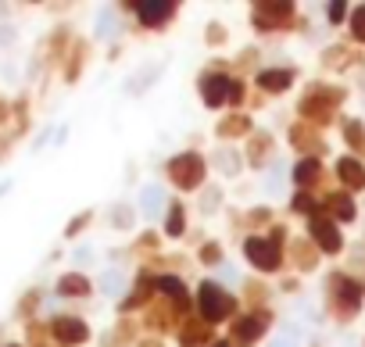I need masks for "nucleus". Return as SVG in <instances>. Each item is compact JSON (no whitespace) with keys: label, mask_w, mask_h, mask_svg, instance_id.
I'll use <instances>...</instances> for the list:
<instances>
[{"label":"nucleus","mask_w":365,"mask_h":347,"mask_svg":"<svg viewBox=\"0 0 365 347\" xmlns=\"http://www.w3.org/2000/svg\"><path fill=\"white\" fill-rule=\"evenodd\" d=\"M111 340H115V343H133V340H136V322H129V318H122Z\"/></svg>","instance_id":"obj_37"},{"label":"nucleus","mask_w":365,"mask_h":347,"mask_svg":"<svg viewBox=\"0 0 365 347\" xmlns=\"http://www.w3.org/2000/svg\"><path fill=\"white\" fill-rule=\"evenodd\" d=\"M294 79H297L294 68H262V72L255 76V86H258V93H265V97H279V93H287V90L294 86Z\"/></svg>","instance_id":"obj_18"},{"label":"nucleus","mask_w":365,"mask_h":347,"mask_svg":"<svg viewBox=\"0 0 365 347\" xmlns=\"http://www.w3.org/2000/svg\"><path fill=\"white\" fill-rule=\"evenodd\" d=\"M251 226H269L272 222V208H251Z\"/></svg>","instance_id":"obj_41"},{"label":"nucleus","mask_w":365,"mask_h":347,"mask_svg":"<svg viewBox=\"0 0 365 347\" xmlns=\"http://www.w3.org/2000/svg\"><path fill=\"white\" fill-rule=\"evenodd\" d=\"M347 100V86H336V83H312L304 90V97L297 100V122L312 125V129H326L333 125L340 104Z\"/></svg>","instance_id":"obj_1"},{"label":"nucleus","mask_w":365,"mask_h":347,"mask_svg":"<svg viewBox=\"0 0 365 347\" xmlns=\"http://www.w3.org/2000/svg\"><path fill=\"white\" fill-rule=\"evenodd\" d=\"M347 22H351V40L365 47V4H358V8L347 15Z\"/></svg>","instance_id":"obj_31"},{"label":"nucleus","mask_w":365,"mask_h":347,"mask_svg":"<svg viewBox=\"0 0 365 347\" xmlns=\"http://www.w3.org/2000/svg\"><path fill=\"white\" fill-rule=\"evenodd\" d=\"M165 176H168V183H172L179 194H194V190H201L205 180H208V161H205V154H197V150H179V154H172V157L165 161Z\"/></svg>","instance_id":"obj_4"},{"label":"nucleus","mask_w":365,"mask_h":347,"mask_svg":"<svg viewBox=\"0 0 365 347\" xmlns=\"http://www.w3.org/2000/svg\"><path fill=\"white\" fill-rule=\"evenodd\" d=\"M361 286H365V283H361Z\"/></svg>","instance_id":"obj_48"},{"label":"nucleus","mask_w":365,"mask_h":347,"mask_svg":"<svg viewBox=\"0 0 365 347\" xmlns=\"http://www.w3.org/2000/svg\"><path fill=\"white\" fill-rule=\"evenodd\" d=\"M212 347H230V340H215V343H212Z\"/></svg>","instance_id":"obj_45"},{"label":"nucleus","mask_w":365,"mask_h":347,"mask_svg":"<svg viewBox=\"0 0 365 347\" xmlns=\"http://www.w3.org/2000/svg\"><path fill=\"white\" fill-rule=\"evenodd\" d=\"M226 40H230L226 26H222V22H208V29H205V43H208V47H222Z\"/></svg>","instance_id":"obj_33"},{"label":"nucleus","mask_w":365,"mask_h":347,"mask_svg":"<svg viewBox=\"0 0 365 347\" xmlns=\"http://www.w3.org/2000/svg\"><path fill=\"white\" fill-rule=\"evenodd\" d=\"M90 222H93V212H83V215H76V219H72V222L65 226V237L72 240V237H76V233H83V229H86Z\"/></svg>","instance_id":"obj_38"},{"label":"nucleus","mask_w":365,"mask_h":347,"mask_svg":"<svg viewBox=\"0 0 365 347\" xmlns=\"http://www.w3.org/2000/svg\"><path fill=\"white\" fill-rule=\"evenodd\" d=\"M272 326V311L269 308H258V311H247V315H237L233 326H230V347H255Z\"/></svg>","instance_id":"obj_6"},{"label":"nucleus","mask_w":365,"mask_h":347,"mask_svg":"<svg viewBox=\"0 0 365 347\" xmlns=\"http://www.w3.org/2000/svg\"><path fill=\"white\" fill-rule=\"evenodd\" d=\"M244 297H247L251 311H258V308H265V301H269V286H265L262 279H247V283H244Z\"/></svg>","instance_id":"obj_30"},{"label":"nucleus","mask_w":365,"mask_h":347,"mask_svg":"<svg viewBox=\"0 0 365 347\" xmlns=\"http://www.w3.org/2000/svg\"><path fill=\"white\" fill-rule=\"evenodd\" d=\"M136 347H165V343H161V340H154V336H150V340H136Z\"/></svg>","instance_id":"obj_44"},{"label":"nucleus","mask_w":365,"mask_h":347,"mask_svg":"<svg viewBox=\"0 0 365 347\" xmlns=\"http://www.w3.org/2000/svg\"><path fill=\"white\" fill-rule=\"evenodd\" d=\"M322 180H326L322 161H315V157H301V161L294 165V187H297L301 194H315V190L322 187Z\"/></svg>","instance_id":"obj_19"},{"label":"nucleus","mask_w":365,"mask_h":347,"mask_svg":"<svg viewBox=\"0 0 365 347\" xmlns=\"http://www.w3.org/2000/svg\"><path fill=\"white\" fill-rule=\"evenodd\" d=\"M129 11L136 15V22L143 29H165V26L175 22L179 4L175 0H136V4H129Z\"/></svg>","instance_id":"obj_8"},{"label":"nucleus","mask_w":365,"mask_h":347,"mask_svg":"<svg viewBox=\"0 0 365 347\" xmlns=\"http://www.w3.org/2000/svg\"><path fill=\"white\" fill-rule=\"evenodd\" d=\"M182 233H187V208H182V201H172L165 215V237H182Z\"/></svg>","instance_id":"obj_28"},{"label":"nucleus","mask_w":365,"mask_h":347,"mask_svg":"<svg viewBox=\"0 0 365 347\" xmlns=\"http://www.w3.org/2000/svg\"><path fill=\"white\" fill-rule=\"evenodd\" d=\"M301 15H297V4L290 0H255L251 4V26L258 33H287V29H297Z\"/></svg>","instance_id":"obj_5"},{"label":"nucleus","mask_w":365,"mask_h":347,"mask_svg":"<svg viewBox=\"0 0 365 347\" xmlns=\"http://www.w3.org/2000/svg\"><path fill=\"white\" fill-rule=\"evenodd\" d=\"M240 247H244V258L251 261V269H258V272H279V269H283L287 251H283V247H276L269 237L247 233Z\"/></svg>","instance_id":"obj_7"},{"label":"nucleus","mask_w":365,"mask_h":347,"mask_svg":"<svg viewBox=\"0 0 365 347\" xmlns=\"http://www.w3.org/2000/svg\"><path fill=\"white\" fill-rule=\"evenodd\" d=\"M279 286H283V290H287V294H297V286H301V283H297V279H294V276H287V279H283V283H279Z\"/></svg>","instance_id":"obj_43"},{"label":"nucleus","mask_w":365,"mask_h":347,"mask_svg":"<svg viewBox=\"0 0 365 347\" xmlns=\"http://www.w3.org/2000/svg\"><path fill=\"white\" fill-rule=\"evenodd\" d=\"M58 294H61V297H72V301H83V297L93 294V283H90L83 272H65V276L58 279Z\"/></svg>","instance_id":"obj_25"},{"label":"nucleus","mask_w":365,"mask_h":347,"mask_svg":"<svg viewBox=\"0 0 365 347\" xmlns=\"http://www.w3.org/2000/svg\"><path fill=\"white\" fill-rule=\"evenodd\" d=\"M347 11H351V8L344 4V0H333V4H326V22H329V26H344V22H347Z\"/></svg>","instance_id":"obj_34"},{"label":"nucleus","mask_w":365,"mask_h":347,"mask_svg":"<svg viewBox=\"0 0 365 347\" xmlns=\"http://www.w3.org/2000/svg\"><path fill=\"white\" fill-rule=\"evenodd\" d=\"M269 240H272L276 247H283V251H287V244H290V233H287V226H283V222H272V226H269Z\"/></svg>","instance_id":"obj_39"},{"label":"nucleus","mask_w":365,"mask_h":347,"mask_svg":"<svg viewBox=\"0 0 365 347\" xmlns=\"http://www.w3.org/2000/svg\"><path fill=\"white\" fill-rule=\"evenodd\" d=\"M287 251H290V261H294V269L297 272H312V269H319V247L308 240V237H297V240H290L287 244Z\"/></svg>","instance_id":"obj_22"},{"label":"nucleus","mask_w":365,"mask_h":347,"mask_svg":"<svg viewBox=\"0 0 365 347\" xmlns=\"http://www.w3.org/2000/svg\"><path fill=\"white\" fill-rule=\"evenodd\" d=\"M51 336H54L61 347H83V343L90 340V326H86V318H79V315H58V318L51 322Z\"/></svg>","instance_id":"obj_14"},{"label":"nucleus","mask_w":365,"mask_h":347,"mask_svg":"<svg viewBox=\"0 0 365 347\" xmlns=\"http://www.w3.org/2000/svg\"><path fill=\"white\" fill-rule=\"evenodd\" d=\"M269 154H272V136L262 133V129H255V133L247 136V165H251V168H262V165L269 161Z\"/></svg>","instance_id":"obj_24"},{"label":"nucleus","mask_w":365,"mask_h":347,"mask_svg":"<svg viewBox=\"0 0 365 347\" xmlns=\"http://www.w3.org/2000/svg\"><path fill=\"white\" fill-rule=\"evenodd\" d=\"M179 347H212L215 343V326H208L201 315H187L182 326L175 329Z\"/></svg>","instance_id":"obj_16"},{"label":"nucleus","mask_w":365,"mask_h":347,"mask_svg":"<svg viewBox=\"0 0 365 347\" xmlns=\"http://www.w3.org/2000/svg\"><path fill=\"white\" fill-rule=\"evenodd\" d=\"M237 65H244V72H251V65H258V51H251V47H247V51L237 58Z\"/></svg>","instance_id":"obj_42"},{"label":"nucleus","mask_w":365,"mask_h":347,"mask_svg":"<svg viewBox=\"0 0 365 347\" xmlns=\"http://www.w3.org/2000/svg\"><path fill=\"white\" fill-rule=\"evenodd\" d=\"M154 290H158V297H165L182 318L187 315H194V294H190V286L182 283L179 276H154Z\"/></svg>","instance_id":"obj_9"},{"label":"nucleus","mask_w":365,"mask_h":347,"mask_svg":"<svg viewBox=\"0 0 365 347\" xmlns=\"http://www.w3.org/2000/svg\"><path fill=\"white\" fill-rule=\"evenodd\" d=\"M136 247H140V251H154V247H161V237H158L154 229H143L140 240H136Z\"/></svg>","instance_id":"obj_40"},{"label":"nucleus","mask_w":365,"mask_h":347,"mask_svg":"<svg viewBox=\"0 0 365 347\" xmlns=\"http://www.w3.org/2000/svg\"><path fill=\"white\" fill-rule=\"evenodd\" d=\"M244 100H247V83H244V79H233V86H230V100H226V108H233V111H237V108H240Z\"/></svg>","instance_id":"obj_36"},{"label":"nucleus","mask_w":365,"mask_h":347,"mask_svg":"<svg viewBox=\"0 0 365 347\" xmlns=\"http://www.w3.org/2000/svg\"><path fill=\"white\" fill-rule=\"evenodd\" d=\"M340 133H344V143L351 147V157H354V154H365V125H361L358 118H344Z\"/></svg>","instance_id":"obj_26"},{"label":"nucleus","mask_w":365,"mask_h":347,"mask_svg":"<svg viewBox=\"0 0 365 347\" xmlns=\"http://www.w3.org/2000/svg\"><path fill=\"white\" fill-rule=\"evenodd\" d=\"M143 326H147L150 333H175V329L182 326V315H179L165 297H154V301L143 308Z\"/></svg>","instance_id":"obj_13"},{"label":"nucleus","mask_w":365,"mask_h":347,"mask_svg":"<svg viewBox=\"0 0 365 347\" xmlns=\"http://www.w3.org/2000/svg\"><path fill=\"white\" fill-rule=\"evenodd\" d=\"M308 240L319 247V254H340L344 251V233L333 219H326L322 212L315 219H308Z\"/></svg>","instance_id":"obj_10"},{"label":"nucleus","mask_w":365,"mask_h":347,"mask_svg":"<svg viewBox=\"0 0 365 347\" xmlns=\"http://www.w3.org/2000/svg\"><path fill=\"white\" fill-rule=\"evenodd\" d=\"M336 180L344 183L340 190H347V194L365 190V161H358V157H351V154L336 157Z\"/></svg>","instance_id":"obj_20"},{"label":"nucleus","mask_w":365,"mask_h":347,"mask_svg":"<svg viewBox=\"0 0 365 347\" xmlns=\"http://www.w3.org/2000/svg\"><path fill=\"white\" fill-rule=\"evenodd\" d=\"M58 347H61V343H58Z\"/></svg>","instance_id":"obj_47"},{"label":"nucleus","mask_w":365,"mask_h":347,"mask_svg":"<svg viewBox=\"0 0 365 347\" xmlns=\"http://www.w3.org/2000/svg\"><path fill=\"white\" fill-rule=\"evenodd\" d=\"M197 261L201 265H219L222 261V244H215V240H208V244H201V251H197Z\"/></svg>","instance_id":"obj_32"},{"label":"nucleus","mask_w":365,"mask_h":347,"mask_svg":"<svg viewBox=\"0 0 365 347\" xmlns=\"http://www.w3.org/2000/svg\"><path fill=\"white\" fill-rule=\"evenodd\" d=\"M8 347H19V343H8Z\"/></svg>","instance_id":"obj_46"},{"label":"nucleus","mask_w":365,"mask_h":347,"mask_svg":"<svg viewBox=\"0 0 365 347\" xmlns=\"http://www.w3.org/2000/svg\"><path fill=\"white\" fill-rule=\"evenodd\" d=\"M47 340H51V322H33L29 326V343L33 347H47Z\"/></svg>","instance_id":"obj_35"},{"label":"nucleus","mask_w":365,"mask_h":347,"mask_svg":"<svg viewBox=\"0 0 365 347\" xmlns=\"http://www.w3.org/2000/svg\"><path fill=\"white\" fill-rule=\"evenodd\" d=\"M194 304H197V315H201L208 326L233 322V318L240 315V301H237V297H233L222 283H215V279H205V283L197 286Z\"/></svg>","instance_id":"obj_3"},{"label":"nucleus","mask_w":365,"mask_h":347,"mask_svg":"<svg viewBox=\"0 0 365 347\" xmlns=\"http://www.w3.org/2000/svg\"><path fill=\"white\" fill-rule=\"evenodd\" d=\"M287 140H290V147H294L301 157H315V161H322V154H329L326 136H322L319 129L304 125V122H294L290 133H287Z\"/></svg>","instance_id":"obj_11"},{"label":"nucleus","mask_w":365,"mask_h":347,"mask_svg":"<svg viewBox=\"0 0 365 347\" xmlns=\"http://www.w3.org/2000/svg\"><path fill=\"white\" fill-rule=\"evenodd\" d=\"M158 297V290H154V276L150 272H140L136 279H133V286H129V294L118 301V311L122 315H133V311H143L150 301Z\"/></svg>","instance_id":"obj_15"},{"label":"nucleus","mask_w":365,"mask_h":347,"mask_svg":"<svg viewBox=\"0 0 365 347\" xmlns=\"http://www.w3.org/2000/svg\"><path fill=\"white\" fill-rule=\"evenodd\" d=\"M86 54H90V43H86V40H76V43H72V54H68V68H65V79H68V83H79L83 65H86Z\"/></svg>","instance_id":"obj_27"},{"label":"nucleus","mask_w":365,"mask_h":347,"mask_svg":"<svg viewBox=\"0 0 365 347\" xmlns=\"http://www.w3.org/2000/svg\"><path fill=\"white\" fill-rule=\"evenodd\" d=\"M361 301H365V286L354 276H347V272L326 276V311H329V318H336V326L354 322L361 311Z\"/></svg>","instance_id":"obj_2"},{"label":"nucleus","mask_w":365,"mask_h":347,"mask_svg":"<svg viewBox=\"0 0 365 347\" xmlns=\"http://www.w3.org/2000/svg\"><path fill=\"white\" fill-rule=\"evenodd\" d=\"M255 133V122H251V115H244V111H230L219 125H215V136L219 140H247Z\"/></svg>","instance_id":"obj_21"},{"label":"nucleus","mask_w":365,"mask_h":347,"mask_svg":"<svg viewBox=\"0 0 365 347\" xmlns=\"http://www.w3.org/2000/svg\"><path fill=\"white\" fill-rule=\"evenodd\" d=\"M290 212L301 215V219H315V215L322 212V201H319L315 194H301V190H297V194L290 197Z\"/></svg>","instance_id":"obj_29"},{"label":"nucleus","mask_w":365,"mask_h":347,"mask_svg":"<svg viewBox=\"0 0 365 347\" xmlns=\"http://www.w3.org/2000/svg\"><path fill=\"white\" fill-rule=\"evenodd\" d=\"M322 215H326V219H333L336 226H347V222H354V219H358L354 194H347V190H329V194L322 197Z\"/></svg>","instance_id":"obj_17"},{"label":"nucleus","mask_w":365,"mask_h":347,"mask_svg":"<svg viewBox=\"0 0 365 347\" xmlns=\"http://www.w3.org/2000/svg\"><path fill=\"white\" fill-rule=\"evenodd\" d=\"M361 61V54L354 51V47H326L322 51V68H329V72H344V68H351V65H358Z\"/></svg>","instance_id":"obj_23"},{"label":"nucleus","mask_w":365,"mask_h":347,"mask_svg":"<svg viewBox=\"0 0 365 347\" xmlns=\"http://www.w3.org/2000/svg\"><path fill=\"white\" fill-rule=\"evenodd\" d=\"M230 86H233V76H230V72H205V76L197 79L201 100H205V108H212V111H222V108H226Z\"/></svg>","instance_id":"obj_12"}]
</instances>
